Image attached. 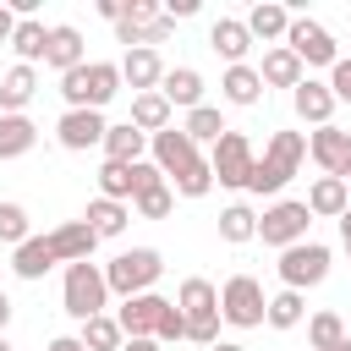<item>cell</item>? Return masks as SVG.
I'll list each match as a JSON object with an SVG mask.
<instances>
[{
    "instance_id": "cell-1",
    "label": "cell",
    "mask_w": 351,
    "mask_h": 351,
    "mask_svg": "<svg viewBox=\"0 0 351 351\" xmlns=\"http://www.w3.org/2000/svg\"><path fill=\"white\" fill-rule=\"evenodd\" d=\"M307 159V137L302 132H274L263 143V159H252V176H247V192H280Z\"/></svg>"
},
{
    "instance_id": "cell-2",
    "label": "cell",
    "mask_w": 351,
    "mask_h": 351,
    "mask_svg": "<svg viewBox=\"0 0 351 351\" xmlns=\"http://www.w3.org/2000/svg\"><path fill=\"white\" fill-rule=\"evenodd\" d=\"M60 93H66L71 110H104L121 93V66L115 60H82L77 71L60 77Z\"/></svg>"
},
{
    "instance_id": "cell-3",
    "label": "cell",
    "mask_w": 351,
    "mask_h": 351,
    "mask_svg": "<svg viewBox=\"0 0 351 351\" xmlns=\"http://www.w3.org/2000/svg\"><path fill=\"white\" fill-rule=\"evenodd\" d=\"M60 302H66V313L77 318V324H88V318H99L104 313V302H110V285H104V269L99 263H66V285H60Z\"/></svg>"
},
{
    "instance_id": "cell-4",
    "label": "cell",
    "mask_w": 351,
    "mask_h": 351,
    "mask_svg": "<svg viewBox=\"0 0 351 351\" xmlns=\"http://www.w3.org/2000/svg\"><path fill=\"white\" fill-rule=\"evenodd\" d=\"M159 274H165V258H159L154 247H132V252H121V258L104 263V285H110L115 296H143Z\"/></svg>"
},
{
    "instance_id": "cell-5",
    "label": "cell",
    "mask_w": 351,
    "mask_h": 351,
    "mask_svg": "<svg viewBox=\"0 0 351 351\" xmlns=\"http://www.w3.org/2000/svg\"><path fill=\"white\" fill-rule=\"evenodd\" d=\"M307 225H313V214H307V203H296V197H280V203H269L263 208V219H258V236H263V247H296V241H307Z\"/></svg>"
},
{
    "instance_id": "cell-6",
    "label": "cell",
    "mask_w": 351,
    "mask_h": 351,
    "mask_svg": "<svg viewBox=\"0 0 351 351\" xmlns=\"http://www.w3.org/2000/svg\"><path fill=\"white\" fill-rule=\"evenodd\" d=\"M263 307H269V296H263V285H258L252 274H230V280H225V291H219V318H225V324L258 329V324H263Z\"/></svg>"
},
{
    "instance_id": "cell-7",
    "label": "cell",
    "mask_w": 351,
    "mask_h": 351,
    "mask_svg": "<svg viewBox=\"0 0 351 351\" xmlns=\"http://www.w3.org/2000/svg\"><path fill=\"white\" fill-rule=\"evenodd\" d=\"M280 280H285V291L324 285V280H329V247H318V241L285 247V252H280Z\"/></svg>"
},
{
    "instance_id": "cell-8",
    "label": "cell",
    "mask_w": 351,
    "mask_h": 351,
    "mask_svg": "<svg viewBox=\"0 0 351 351\" xmlns=\"http://www.w3.org/2000/svg\"><path fill=\"white\" fill-rule=\"evenodd\" d=\"M285 49H291L302 66H335V60H340L329 27L313 22V16H291V27H285Z\"/></svg>"
},
{
    "instance_id": "cell-9",
    "label": "cell",
    "mask_w": 351,
    "mask_h": 351,
    "mask_svg": "<svg viewBox=\"0 0 351 351\" xmlns=\"http://www.w3.org/2000/svg\"><path fill=\"white\" fill-rule=\"evenodd\" d=\"M208 170H214L219 186H247V176H252V143H247V132H225L214 143Z\"/></svg>"
},
{
    "instance_id": "cell-10",
    "label": "cell",
    "mask_w": 351,
    "mask_h": 351,
    "mask_svg": "<svg viewBox=\"0 0 351 351\" xmlns=\"http://www.w3.org/2000/svg\"><path fill=\"white\" fill-rule=\"evenodd\" d=\"M148 148H154V165H159V176H186L192 165H197V143L181 132V126H165V132H154L148 137Z\"/></svg>"
},
{
    "instance_id": "cell-11",
    "label": "cell",
    "mask_w": 351,
    "mask_h": 351,
    "mask_svg": "<svg viewBox=\"0 0 351 351\" xmlns=\"http://www.w3.org/2000/svg\"><path fill=\"white\" fill-rule=\"evenodd\" d=\"M307 154L324 165V176L351 181V132H340V126H318V132L307 137Z\"/></svg>"
},
{
    "instance_id": "cell-12",
    "label": "cell",
    "mask_w": 351,
    "mask_h": 351,
    "mask_svg": "<svg viewBox=\"0 0 351 351\" xmlns=\"http://www.w3.org/2000/svg\"><path fill=\"white\" fill-rule=\"evenodd\" d=\"M104 132H110V121H104L99 110H66V115H60V126H55L60 148H71V154H82V148L104 143Z\"/></svg>"
},
{
    "instance_id": "cell-13",
    "label": "cell",
    "mask_w": 351,
    "mask_h": 351,
    "mask_svg": "<svg viewBox=\"0 0 351 351\" xmlns=\"http://www.w3.org/2000/svg\"><path fill=\"white\" fill-rule=\"evenodd\" d=\"M159 313H165V296H154V291H143V296H126L121 302V335L126 340H154V329H159Z\"/></svg>"
},
{
    "instance_id": "cell-14",
    "label": "cell",
    "mask_w": 351,
    "mask_h": 351,
    "mask_svg": "<svg viewBox=\"0 0 351 351\" xmlns=\"http://www.w3.org/2000/svg\"><path fill=\"white\" fill-rule=\"evenodd\" d=\"M159 77H165L159 49H126L121 55V82H132L137 93H159Z\"/></svg>"
},
{
    "instance_id": "cell-15",
    "label": "cell",
    "mask_w": 351,
    "mask_h": 351,
    "mask_svg": "<svg viewBox=\"0 0 351 351\" xmlns=\"http://www.w3.org/2000/svg\"><path fill=\"white\" fill-rule=\"evenodd\" d=\"M291 104H296V115L313 121V126H329V115H335V93H329V82H313V77H302V82L291 88Z\"/></svg>"
},
{
    "instance_id": "cell-16",
    "label": "cell",
    "mask_w": 351,
    "mask_h": 351,
    "mask_svg": "<svg viewBox=\"0 0 351 351\" xmlns=\"http://www.w3.org/2000/svg\"><path fill=\"white\" fill-rule=\"evenodd\" d=\"M176 307H181V318L186 324H203V318H219V291L208 285V280H181V291H176Z\"/></svg>"
},
{
    "instance_id": "cell-17",
    "label": "cell",
    "mask_w": 351,
    "mask_h": 351,
    "mask_svg": "<svg viewBox=\"0 0 351 351\" xmlns=\"http://www.w3.org/2000/svg\"><path fill=\"white\" fill-rule=\"evenodd\" d=\"M44 66H55L60 77L82 66V33H77L71 22H60V27H49V44H44Z\"/></svg>"
},
{
    "instance_id": "cell-18",
    "label": "cell",
    "mask_w": 351,
    "mask_h": 351,
    "mask_svg": "<svg viewBox=\"0 0 351 351\" xmlns=\"http://www.w3.org/2000/svg\"><path fill=\"white\" fill-rule=\"evenodd\" d=\"M159 99H165L170 110H176V104H181V110H197V104H203V77H197L192 66L165 71V77H159Z\"/></svg>"
},
{
    "instance_id": "cell-19",
    "label": "cell",
    "mask_w": 351,
    "mask_h": 351,
    "mask_svg": "<svg viewBox=\"0 0 351 351\" xmlns=\"http://www.w3.org/2000/svg\"><path fill=\"white\" fill-rule=\"evenodd\" d=\"M33 93H38V71L16 60V66L0 77V115H22V104H27Z\"/></svg>"
},
{
    "instance_id": "cell-20",
    "label": "cell",
    "mask_w": 351,
    "mask_h": 351,
    "mask_svg": "<svg viewBox=\"0 0 351 351\" xmlns=\"http://www.w3.org/2000/svg\"><path fill=\"white\" fill-rule=\"evenodd\" d=\"M302 203H307V214H313V219H340V214L351 208L346 181H335V176H318V181H313V192H307Z\"/></svg>"
},
{
    "instance_id": "cell-21",
    "label": "cell",
    "mask_w": 351,
    "mask_h": 351,
    "mask_svg": "<svg viewBox=\"0 0 351 351\" xmlns=\"http://www.w3.org/2000/svg\"><path fill=\"white\" fill-rule=\"evenodd\" d=\"M208 44L230 60V66H241L247 60V49H252V33H247V22H236V16H219L214 27H208Z\"/></svg>"
},
{
    "instance_id": "cell-22",
    "label": "cell",
    "mask_w": 351,
    "mask_h": 351,
    "mask_svg": "<svg viewBox=\"0 0 351 351\" xmlns=\"http://www.w3.org/2000/svg\"><path fill=\"white\" fill-rule=\"evenodd\" d=\"M143 148H148V137H143L132 121H121V126L104 132V159H110V165H137Z\"/></svg>"
},
{
    "instance_id": "cell-23",
    "label": "cell",
    "mask_w": 351,
    "mask_h": 351,
    "mask_svg": "<svg viewBox=\"0 0 351 351\" xmlns=\"http://www.w3.org/2000/svg\"><path fill=\"white\" fill-rule=\"evenodd\" d=\"M126 219H132V208H126V203H110V197H93V203H88V214H82V225H88L99 241H104V236H121V230H126Z\"/></svg>"
},
{
    "instance_id": "cell-24",
    "label": "cell",
    "mask_w": 351,
    "mask_h": 351,
    "mask_svg": "<svg viewBox=\"0 0 351 351\" xmlns=\"http://www.w3.org/2000/svg\"><path fill=\"white\" fill-rule=\"evenodd\" d=\"M258 82H269V88H296V82H302V60H296L285 44H274V49L263 55V71H258Z\"/></svg>"
},
{
    "instance_id": "cell-25",
    "label": "cell",
    "mask_w": 351,
    "mask_h": 351,
    "mask_svg": "<svg viewBox=\"0 0 351 351\" xmlns=\"http://www.w3.org/2000/svg\"><path fill=\"white\" fill-rule=\"evenodd\" d=\"M38 143V126L27 115H0V159H22Z\"/></svg>"
},
{
    "instance_id": "cell-26",
    "label": "cell",
    "mask_w": 351,
    "mask_h": 351,
    "mask_svg": "<svg viewBox=\"0 0 351 351\" xmlns=\"http://www.w3.org/2000/svg\"><path fill=\"white\" fill-rule=\"evenodd\" d=\"M285 27H291V11L274 5V0H258V5L247 11V33H252V38H285Z\"/></svg>"
},
{
    "instance_id": "cell-27",
    "label": "cell",
    "mask_w": 351,
    "mask_h": 351,
    "mask_svg": "<svg viewBox=\"0 0 351 351\" xmlns=\"http://www.w3.org/2000/svg\"><path fill=\"white\" fill-rule=\"evenodd\" d=\"M132 126H137L143 137L165 132V126H170V104H165L159 93H137V99H132Z\"/></svg>"
},
{
    "instance_id": "cell-28",
    "label": "cell",
    "mask_w": 351,
    "mask_h": 351,
    "mask_svg": "<svg viewBox=\"0 0 351 351\" xmlns=\"http://www.w3.org/2000/svg\"><path fill=\"white\" fill-rule=\"evenodd\" d=\"M44 44H49V27H44V22H33V16H22V22H16V33H11V49L22 55V66L44 60Z\"/></svg>"
},
{
    "instance_id": "cell-29",
    "label": "cell",
    "mask_w": 351,
    "mask_h": 351,
    "mask_svg": "<svg viewBox=\"0 0 351 351\" xmlns=\"http://www.w3.org/2000/svg\"><path fill=\"white\" fill-rule=\"evenodd\" d=\"M252 236H258V214H252L247 203H230V208L219 214V241L241 247V241H252Z\"/></svg>"
},
{
    "instance_id": "cell-30",
    "label": "cell",
    "mask_w": 351,
    "mask_h": 351,
    "mask_svg": "<svg viewBox=\"0 0 351 351\" xmlns=\"http://www.w3.org/2000/svg\"><path fill=\"white\" fill-rule=\"evenodd\" d=\"M77 340H82V351H121V340H126V335H121V324H115L110 313H99V318H88V324H82V335H77Z\"/></svg>"
},
{
    "instance_id": "cell-31",
    "label": "cell",
    "mask_w": 351,
    "mask_h": 351,
    "mask_svg": "<svg viewBox=\"0 0 351 351\" xmlns=\"http://www.w3.org/2000/svg\"><path fill=\"white\" fill-rule=\"evenodd\" d=\"M219 88H225V99H230V104H258V99H263V82H258V71H252V66H230Z\"/></svg>"
},
{
    "instance_id": "cell-32",
    "label": "cell",
    "mask_w": 351,
    "mask_h": 351,
    "mask_svg": "<svg viewBox=\"0 0 351 351\" xmlns=\"http://www.w3.org/2000/svg\"><path fill=\"white\" fill-rule=\"evenodd\" d=\"M302 313H307L302 291H280V296H269V307H263V324H274V329H296V324H302Z\"/></svg>"
},
{
    "instance_id": "cell-33",
    "label": "cell",
    "mask_w": 351,
    "mask_h": 351,
    "mask_svg": "<svg viewBox=\"0 0 351 351\" xmlns=\"http://www.w3.org/2000/svg\"><path fill=\"white\" fill-rule=\"evenodd\" d=\"M192 143H219L230 126L219 121V110H208V104H197V110H186V126H181Z\"/></svg>"
},
{
    "instance_id": "cell-34",
    "label": "cell",
    "mask_w": 351,
    "mask_h": 351,
    "mask_svg": "<svg viewBox=\"0 0 351 351\" xmlns=\"http://www.w3.org/2000/svg\"><path fill=\"white\" fill-rule=\"evenodd\" d=\"M307 340H313V351H329V346H340V340H346V324H340V313H313V324H307Z\"/></svg>"
},
{
    "instance_id": "cell-35",
    "label": "cell",
    "mask_w": 351,
    "mask_h": 351,
    "mask_svg": "<svg viewBox=\"0 0 351 351\" xmlns=\"http://www.w3.org/2000/svg\"><path fill=\"white\" fill-rule=\"evenodd\" d=\"M99 197H110V203L132 197V165H110V159H104V170H99Z\"/></svg>"
},
{
    "instance_id": "cell-36",
    "label": "cell",
    "mask_w": 351,
    "mask_h": 351,
    "mask_svg": "<svg viewBox=\"0 0 351 351\" xmlns=\"http://www.w3.org/2000/svg\"><path fill=\"white\" fill-rule=\"evenodd\" d=\"M33 219H27V208L22 203H0V241H11V247H22L33 230H27Z\"/></svg>"
},
{
    "instance_id": "cell-37",
    "label": "cell",
    "mask_w": 351,
    "mask_h": 351,
    "mask_svg": "<svg viewBox=\"0 0 351 351\" xmlns=\"http://www.w3.org/2000/svg\"><path fill=\"white\" fill-rule=\"evenodd\" d=\"M208 186H214V170H208V159H197L186 176H176V192H181V197H203Z\"/></svg>"
},
{
    "instance_id": "cell-38",
    "label": "cell",
    "mask_w": 351,
    "mask_h": 351,
    "mask_svg": "<svg viewBox=\"0 0 351 351\" xmlns=\"http://www.w3.org/2000/svg\"><path fill=\"white\" fill-rule=\"evenodd\" d=\"M132 203H137L143 219H165V214L176 208V192H170V186H154V192H143V197H132Z\"/></svg>"
},
{
    "instance_id": "cell-39",
    "label": "cell",
    "mask_w": 351,
    "mask_h": 351,
    "mask_svg": "<svg viewBox=\"0 0 351 351\" xmlns=\"http://www.w3.org/2000/svg\"><path fill=\"white\" fill-rule=\"evenodd\" d=\"M154 340H186V318H181V307H176V302H165V313H159V329H154Z\"/></svg>"
},
{
    "instance_id": "cell-40",
    "label": "cell",
    "mask_w": 351,
    "mask_h": 351,
    "mask_svg": "<svg viewBox=\"0 0 351 351\" xmlns=\"http://www.w3.org/2000/svg\"><path fill=\"white\" fill-rule=\"evenodd\" d=\"M329 93H335V104H351V60L329 66Z\"/></svg>"
},
{
    "instance_id": "cell-41",
    "label": "cell",
    "mask_w": 351,
    "mask_h": 351,
    "mask_svg": "<svg viewBox=\"0 0 351 351\" xmlns=\"http://www.w3.org/2000/svg\"><path fill=\"white\" fill-rule=\"evenodd\" d=\"M11 33H16V11L0 5V44H11Z\"/></svg>"
},
{
    "instance_id": "cell-42",
    "label": "cell",
    "mask_w": 351,
    "mask_h": 351,
    "mask_svg": "<svg viewBox=\"0 0 351 351\" xmlns=\"http://www.w3.org/2000/svg\"><path fill=\"white\" fill-rule=\"evenodd\" d=\"M121 11H126V0H99V16L104 22H121Z\"/></svg>"
},
{
    "instance_id": "cell-43",
    "label": "cell",
    "mask_w": 351,
    "mask_h": 351,
    "mask_svg": "<svg viewBox=\"0 0 351 351\" xmlns=\"http://www.w3.org/2000/svg\"><path fill=\"white\" fill-rule=\"evenodd\" d=\"M49 351H82V340H77V335H55V340H49Z\"/></svg>"
},
{
    "instance_id": "cell-44",
    "label": "cell",
    "mask_w": 351,
    "mask_h": 351,
    "mask_svg": "<svg viewBox=\"0 0 351 351\" xmlns=\"http://www.w3.org/2000/svg\"><path fill=\"white\" fill-rule=\"evenodd\" d=\"M121 351H159V340H121Z\"/></svg>"
},
{
    "instance_id": "cell-45",
    "label": "cell",
    "mask_w": 351,
    "mask_h": 351,
    "mask_svg": "<svg viewBox=\"0 0 351 351\" xmlns=\"http://www.w3.org/2000/svg\"><path fill=\"white\" fill-rule=\"evenodd\" d=\"M5 324H11V296L0 291V335H5Z\"/></svg>"
},
{
    "instance_id": "cell-46",
    "label": "cell",
    "mask_w": 351,
    "mask_h": 351,
    "mask_svg": "<svg viewBox=\"0 0 351 351\" xmlns=\"http://www.w3.org/2000/svg\"><path fill=\"white\" fill-rule=\"evenodd\" d=\"M340 241H346V252H351V208L340 214Z\"/></svg>"
},
{
    "instance_id": "cell-47",
    "label": "cell",
    "mask_w": 351,
    "mask_h": 351,
    "mask_svg": "<svg viewBox=\"0 0 351 351\" xmlns=\"http://www.w3.org/2000/svg\"><path fill=\"white\" fill-rule=\"evenodd\" d=\"M214 351H247V346H236V340H214Z\"/></svg>"
},
{
    "instance_id": "cell-48",
    "label": "cell",
    "mask_w": 351,
    "mask_h": 351,
    "mask_svg": "<svg viewBox=\"0 0 351 351\" xmlns=\"http://www.w3.org/2000/svg\"><path fill=\"white\" fill-rule=\"evenodd\" d=\"M329 351H351V340H340V346H329Z\"/></svg>"
},
{
    "instance_id": "cell-49",
    "label": "cell",
    "mask_w": 351,
    "mask_h": 351,
    "mask_svg": "<svg viewBox=\"0 0 351 351\" xmlns=\"http://www.w3.org/2000/svg\"><path fill=\"white\" fill-rule=\"evenodd\" d=\"M0 351H16V346H11V340H5V335H0Z\"/></svg>"
},
{
    "instance_id": "cell-50",
    "label": "cell",
    "mask_w": 351,
    "mask_h": 351,
    "mask_svg": "<svg viewBox=\"0 0 351 351\" xmlns=\"http://www.w3.org/2000/svg\"><path fill=\"white\" fill-rule=\"evenodd\" d=\"M346 197H351V181H346Z\"/></svg>"
}]
</instances>
